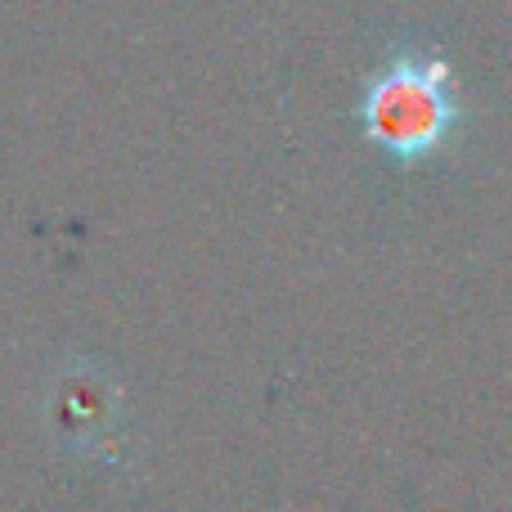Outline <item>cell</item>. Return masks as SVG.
I'll use <instances>...</instances> for the list:
<instances>
[{"label": "cell", "instance_id": "1", "mask_svg": "<svg viewBox=\"0 0 512 512\" xmlns=\"http://www.w3.org/2000/svg\"><path fill=\"white\" fill-rule=\"evenodd\" d=\"M355 122L396 171L441 158L468 122L450 54L432 41H391L364 77Z\"/></svg>", "mask_w": 512, "mask_h": 512}, {"label": "cell", "instance_id": "2", "mask_svg": "<svg viewBox=\"0 0 512 512\" xmlns=\"http://www.w3.org/2000/svg\"><path fill=\"white\" fill-rule=\"evenodd\" d=\"M54 423H59L63 441L86 450L95 441H108L113 436V396H108L104 382L86 378V373H72V378L59 382V396H54Z\"/></svg>", "mask_w": 512, "mask_h": 512}]
</instances>
